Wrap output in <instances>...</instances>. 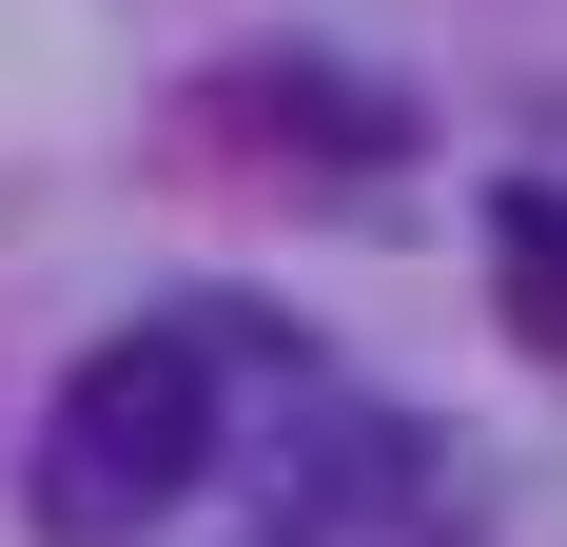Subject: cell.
<instances>
[{"instance_id":"cell-1","label":"cell","mask_w":567,"mask_h":547,"mask_svg":"<svg viewBox=\"0 0 567 547\" xmlns=\"http://www.w3.org/2000/svg\"><path fill=\"white\" fill-rule=\"evenodd\" d=\"M196 469H216V372H196V332H117V352H79V391H59L40 528L59 547H137Z\"/></svg>"},{"instance_id":"cell-2","label":"cell","mask_w":567,"mask_h":547,"mask_svg":"<svg viewBox=\"0 0 567 547\" xmlns=\"http://www.w3.org/2000/svg\"><path fill=\"white\" fill-rule=\"evenodd\" d=\"M489 274H509L528 352H567V176H509V196H489Z\"/></svg>"}]
</instances>
